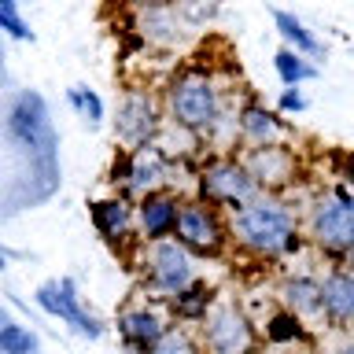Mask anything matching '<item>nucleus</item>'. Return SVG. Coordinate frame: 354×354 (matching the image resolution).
<instances>
[{
    "mask_svg": "<svg viewBox=\"0 0 354 354\" xmlns=\"http://www.w3.org/2000/svg\"><path fill=\"white\" fill-rule=\"evenodd\" d=\"M243 166H248V174L254 177L259 192H266V196H277L281 188H288L299 177L295 151L284 148V144H254V148L243 155Z\"/></svg>",
    "mask_w": 354,
    "mask_h": 354,
    "instance_id": "nucleus-9",
    "label": "nucleus"
},
{
    "mask_svg": "<svg viewBox=\"0 0 354 354\" xmlns=\"http://www.w3.org/2000/svg\"><path fill=\"white\" fill-rule=\"evenodd\" d=\"M196 196L199 203L207 207H225V210H243L251 199H259V185L248 174L243 159H232V155H218V159L203 162V170L196 174Z\"/></svg>",
    "mask_w": 354,
    "mask_h": 354,
    "instance_id": "nucleus-4",
    "label": "nucleus"
},
{
    "mask_svg": "<svg viewBox=\"0 0 354 354\" xmlns=\"http://www.w3.org/2000/svg\"><path fill=\"white\" fill-rule=\"evenodd\" d=\"M8 137L22 148H52V126L48 107L37 93H19L8 107Z\"/></svg>",
    "mask_w": 354,
    "mask_h": 354,
    "instance_id": "nucleus-11",
    "label": "nucleus"
},
{
    "mask_svg": "<svg viewBox=\"0 0 354 354\" xmlns=\"http://www.w3.org/2000/svg\"><path fill=\"white\" fill-rule=\"evenodd\" d=\"M266 343H273V347H292V343H310V328L306 321L292 314V310H273L270 317H266Z\"/></svg>",
    "mask_w": 354,
    "mask_h": 354,
    "instance_id": "nucleus-20",
    "label": "nucleus"
},
{
    "mask_svg": "<svg viewBox=\"0 0 354 354\" xmlns=\"http://www.w3.org/2000/svg\"><path fill=\"white\" fill-rule=\"evenodd\" d=\"M88 218H93V229L104 240H122V236H129L133 221H137V207L126 196H107V199H96Z\"/></svg>",
    "mask_w": 354,
    "mask_h": 354,
    "instance_id": "nucleus-17",
    "label": "nucleus"
},
{
    "mask_svg": "<svg viewBox=\"0 0 354 354\" xmlns=\"http://www.w3.org/2000/svg\"><path fill=\"white\" fill-rule=\"evenodd\" d=\"M144 273H148V284L155 288V292L174 299L177 292H185V288L196 281V273H192V251H188L177 236L159 240V243H148V254H144Z\"/></svg>",
    "mask_w": 354,
    "mask_h": 354,
    "instance_id": "nucleus-7",
    "label": "nucleus"
},
{
    "mask_svg": "<svg viewBox=\"0 0 354 354\" xmlns=\"http://www.w3.org/2000/svg\"><path fill=\"white\" fill-rule=\"evenodd\" d=\"M8 259H11V254H8V251H0V270H8Z\"/></svg>",
    "mask_w": 354,
    "mask_h": 354,
    "instance_id": "nucleus-34",
    "label": "nucleus"
},
{
    "mask_svg": "<svg viewBox=\"0 0 354 354\" xmlns=\"http://www.w3.org/2000/svg\"><path fill=\"white\" fill-rule=\"evenodd\" d=\"M0 33H8V37H15V41H30V44L37 41L33 30L19 19V11H0Z\"/></svg>",
    "mask_w": 354,
    "mask_h": 354,
    "instance_id": "nucleus-28",
    "label": "nucleus"
},
{
    "mask_svg": "<svg viewBox=\"0 0 354 354\" xmlns=\"http://www.w3.org/2000/svg\"><path fill=\"white\" fill-rule=\"evenodd\" d=\"M277 111H281V115H299V111H306V96L299 93V88H284Z\"/></svg>",
    "mask_w": 354,
    "mask_h": 354,
    "instance_id": "nucleus-29",
    "label": "nucleus"
},
{
    "mask_svg": "<svg viewBox=\"0 0 354 354\" xmlns=\"http://www.w3.org/2000/svg\"><path fill=\"white\" fill-rule=\"evenodd\" d=\"M133 26H137L140 41L148 44V48H181L185 44V22L177 15L174 0L170 4H151V8H137V19H133Z\"/></svg>",
    "mask_w": 354,
    "mask_h": 354,
    "instance_id": "nucleus-13",
    "label": "nucleus"
},
{
    "mask_svg": "<svg viewBox=\"0 0 354 354\" xmlns=\"http://www.w3.org/2000/svg\"><path fill=\"white\" fill-rule=\"evenodd\" d=\"M166 170H170V155H166L159 144H144V148L129 151V181L126 188L137 196L159 192L166 185Z\"/></svg>",
    "mask_w": 354,
    "mask_h": 354,
    "instance_id": "nucleus-15",
    "label": "nucleus"
},
{
    "mask_svg": "<svg viewBox=\"0 0 354 354\" xmlns=\"http://www.w3.org/2000/svg\"><path fill=\"white\" fill-rule=\"evenodd\" d=\"M148 354H203V351H199V343L192 336H188V328L170 325V328L162 332V339L155 343Z\"/></svg>",
    "mask_w": 354,
    "mask_h": 354,
    "instance_id": "nucleus-27",
    "label": "nucleus"
},
{
    "mask_svg": "<svg viewBox=\"0 0 354 354\" xmlns=\"http://www.w3.org/2000/svg\"><path fill=\"white\" fill-rule=\"evenodd\" d=\"M321 306H325V321H332L336 328L354 325V270L336 266L325 273L321 281Z\"/></svg>",
    "mask_w": 354,
    "mask_h": 354,
    "instance_id": "nucleus-14",
    "label": "nucleus"
},
{
    "mask_svg": "<svg viewBox=\"0 0 354 354\" xmlns=\"http://www.w3.org/2000/svg\"><path fill=\"white\" fill-rule=\"evenodd\" d=\"M181 207H185V203H181V196L166 192V188L140 196V203H137L140 240H148V243L170 240L174 232H177V218H181Z\"/></svg>",
    "mask_w": 354,
    "mask_h": 354,
    "instance_id": "nucleus-12",
    "label": "nucleus"
},
{
    "mask_svg": "<svg viewBox=\"0 0 354 354\" xmlns=\"http://www.w3.org/2000/svg\"><path fill=\"white\" fill-rule=\"evenodd\" d=\"M174 236L181 240L192 254H203V259H218V254L229 248V240H232L221 210L199 203V199H192V203L181 207V218H177Z\"/></svg>",
    "mask_w": 354,
    "mask_h": 354,
    "instance_id": "nucleus-6",
    "label": "nucleus"
},
{
    "mask_svg": "<svg viewBox=\"0 0 354 354\" xmlns=\"http://www.w3.org/2000/svg\"><path fill=\"white\" fill-rule=\"evenodd\" d=\"M336 354H354V343H343V347H339Z\"/></svg>",
    "mask_w": 354,
    "mask_h": 354,
    "instance_id": "nucleus-33",
    "label": "nucleus"
},
{
    "mask_svg": "<svg viewBox=\"0 0 354 354\" xmlns=\"http://www.w3.org/2000/svg\"><path fill=\"white\" fill-rule=\"evenodd\" d=\"M33 299H37V306L44 310V314L66 321V325H71L74 332H82V336H88V339H100V336H104V325H100L93 314H85L82 303H77V288H74L71 277L41 284Z\"/></svg>",
    "mask_w": 354,
    "mask_h": 354,
    "instance_id": "nucleus-10",
    "label": "nucleus"
},
{
    "mask_svg": "<svg viewBox=\"0 0 354 354\" xmlns=\"http://www.w3.org/2000/svg\"><path fill=\"white\" fill-rule=\"evenodd\" d=\"M166 328L170 325L162 321V314L159 310H148V306H133V310H122L118 314V336L126 339V347L133 354H148L162 339Z\"/></svg>",
    "mask_w": 354,
    "mask_h": 354,
    "instance_id": "nucleus-16",
    "label": "nucleus"
},
{
    "mask_svg": "<svg viewBox=\"0 0 354 354\" xmlns=\"http://www.w3.org/2000/svg\"><path fill=\"white\" fill-rule=\"evenodd\" d=\"M0 11H19V0H0Z\"/></svg>",
    "mask_w": 354,
    "mask_h": 354,
    "instance_id": "nucleus-32",
    "label": "nucleus"
},
{
    "mask_svg": "<svg viewBox=\"0 0 354 354\" xmlns=\"http://www.w3.org/2000/svg\"><path fill=\"white\" fill-rule=\"evenodd\" d=\"M306 354H321V351H306Z\"/></svg>",
    "mask_w": 354,
    "mask_h": 354,
    "instance_id": "nucleus-36",
    "label": "nucleus"
},
{
    "mask_svg": "<svg viewBox=\"0 0 354 354\" xmlns=\"http://www.w3.org/2000/svg\"><path fill=\"white\" fill-rule=\"evenodd\" d=\"M240 133L251 144H281L288 133V122L281 118V111L266 107V104H243L240 107Z\"/></svg>",
    "mask_w": 354,
    "mask_h": 354,
    "instance_id": "nucleus-18",
    "label": "nucleus"
},
{
    "mask_svg": "<svg viewBox=\"0 0 354 354\" xmlns=\"http://www.w3.org/2000/svg\"><path fill=\"white\" fill-rule=\"evenodd\" d=\"M232 240L243 251L259 254V259H284V254H299L306 236L299 232V218L295 210L284 203L281 196H259L251 199L243 210L232 214Z\"/></svg>",
    "mask_w": 354,
    "mask_h": 354,
    "instance_id": "nucleus-1",
    "label": "nucleus"
},
{
    "mask_svg": "<svg viewBox=\"0 0 354 354\" xmlns=\"http://www.w3.org/2000/svg\"><path fill=\"white\" fill-rule=\"evenodd\" d=\"M339 177H343V185H347V188H354V155H347V159H343Z\"/></svg>",
    "mask_w": 354,
    "mask_h": 354,
    "instance_id": "nucleus-30",
    "label": "nucleus"
},
{
    "mask_svg": "<svg viewBox=\"0 0 354 354\" xmlns=\"http://www.w3.org/2000/svg\"><path fill=\"white\" fill-rule=\"evenodd\" d=\"M129 4H137V8H151V4H170V0H129Z\"/></svg>",
    "mask_w": 354,
    "mask_h": 354,
    "instance_id": "nucleus-31",
    "label": "nucleus"
},
{
    "mask_svg": "<svg viewBox=\"0 0 354 354\" xmlns=\"http://www.w3.org/2000/svg\"><path fill=\"white\" fill-rule=\"evenodd\" d=\"M273 26L288 41V48H295L299 55H321V52H325V48H321V41L303 26V19H295L292 11H273Z\"/></svg>",
    "mask_w": 354,
    "mask_h": 354,
    "instance_id": "nucleus-22",
    "label": "nucleus"
},
{
    "mask_svg": "<svg viewBox=\"0 0 354 354\" xmlns=\"http://www.w3.org/2000/svg\"><path fill=\"white\" fill-rule=\"evenodd\" d=\"M37 351V336L22 325H11L4 321L0 325V354H33Z\"/></svg>",
    "mask_w": 354,
    "mask_h": 354,
    "instance_id": "nucleus-26",
    "label": "nucleus"
},
{
    "mask_svg": "<svg viewBox=\"0 0 354 354\" xmlns=\"http://www.w3.org/2000/svg\"><path fill=\"white\" fill-rule=\"evenodd\" d=\"M174 8H177V15H181L185 26L203 30V26H210V22L218 19L221 0H174Z\"/></svg>",
    "mask_w": 354,
    "mask_h": 354,
    "instance_id": "nucleus-24",
    "label": "nucleus"
},
{
    "mask_svg": "<svg viewBox=\"0 0 354 354\" xmlns=\"http://www.w3.org/2000/svg\"><path fill=\"white\" fill-rule=\"evenodd\" d=\"M225 115V100H221V85L207 66H185L170 77L166 85V118L196 137H210L218 118Z\"/></svg>",
    "mask_w": 354,
    "mask_h": 354,
    "instance_id": "nucleus-2",
    "label": "nucleus"
},
{
    "mask_svg": "<svg viewBox=\"0 0 354 354\" xmlns=\"http://www.w3.org/2000/svg\"><path fill=\"white\" fill-rule=\"evenodd\" d=\"M310 240L339 266L354 251V192L347 185H332L310 203Z\"/></svg>",
    "mask_w": 354,
    "mask_h": 354,
    "instance_id": "nucleus-3",
    "label": "nucleus"
},
{
    "mask_svg": "<svg viewBox=\"0 0 354 354\" xmlns=\"http://www.w3.org/2000/svg\"><path fill=\"white\" fill-rule=\"evenodd\" d=\"M281 303L284 310H292L299 317H325V306H321V281L310 273H299V277H288L284 288H281Z\"/></svg>",
    "mask_w": 354,
    "mask_h": 354,
    "instance_id": "nucleus-19",
    "label": "nucleus"
},
{
    "mask_svg": "<svg viewBox=\"0 0 354 354\" xmlns=\"http://www.w3.org/2000/svg\"><path fill=\"white\" fill-rule=\"evenodd\" d=\"M66 100H71V107L88 122V126H100V122H104V100H100L93 88L74 85V88H66Z\"/></svg>",
    "mask_w": 354,
    "mask_h": 354,
    "instance_id": "nucleus-25",
    "label": "nucleus"
},
{
    "mask_svg": "<svg viewBox=\"0 0 354 354\" xmlns=\"http://www.w3.org/2000/svg\"><path fill=\"white\" fill-rule=\"evenodd\" d=\"M166 111L159 107L148 88H129L118 104V118H115V133L118 140L133 144V148H144V144H155L159 133L166 129Z\"/></svg>",
    "mask_w": 354,
    "mask_h": 354,
    "instance_id": "nucleus-8",
    "label": "nucleus"
},
{
    "mask_svg": "<svg viewBox=\"0 0 354 354\" xmlns=\"http://www.w3.org/2000/svg\"><path fill=\"white\" fill-rule=\"evenodd\" d=\"M273 66H277V77H281L288 88H299L303 82H314L317 77V66H310L306 55H299L295 48H281L273 55Z\"/></svg>",
    "mask_w": 354,
    "mask_h": 354,
    "instance_id": "nucleus-23",
    "label": "nucleus"
},
{
    "mask_svg": "<svg viewBox=\"0 0 354 354\" xmlns=\"http://www.w3.org/2000/svg\"><path fill=\"white\" fill-rule=\"evenodd\" d=\"M170 306H174L177 321H188V325H192V321H207L210 306H214V288L207 281H192L185 292H177L170 299Z\"/></svg>",
    "mask_w": 354,
    "mask_h": 354,
    "instance_id": "nucleus-21",
    "label": "nucleus"
},
{
    "mask_svg": "<svg viewBox=\"0 0 354 354\" xmlns=\"http://www.w3.org/2000/svg\"><path fill=\"white\" fill-rule=\"evenodd\" d=\"M343 266H347V270H354V251L347 254V262H343Z\"/></svg>",
    "mask_w": 354,
    "mask_h": 354,
    "instance_id": "nucleus-35",
    "label": "nucleus"
},
{
    "mask_svg": "<svg viewBox=\"0 0 354 354\" xmlns=\"http://www.w3.org/2000/svg\"><path fill=\"white\" fill-rule=\"evenodd\" d=\"M203 339L210 354H259V328L232 299L210 306L203 321Z\"/></svg>",
    "mask_w": 354,
    "mask_h": 354,
    "instance_id": "nucleus-5",
    "label": "nucleus"
}]
</instances>
